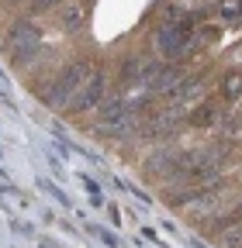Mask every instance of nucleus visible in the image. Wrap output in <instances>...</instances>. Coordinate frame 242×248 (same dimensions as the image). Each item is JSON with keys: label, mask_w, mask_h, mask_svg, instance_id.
<instances>
[{"label": "nucleus", "mask_w": 242, "mask_h": 248, "mask_svg": "<svg viewBox=\"0 0 242 248\" xmlns=\"http://www.w3.org/2000/svg\"><path fill=\"white\" fill-rule=\"evenodd\" d=\"M138 124H142V107L128 97V93H118V97L104 100L101 110H97V135L104 138H132L138 131Z\"/></svg>", "instance_id": "1"}, {"label": "nucleus", "mask_w": 242, "mask_h": 248, "mask_svg": "<svg viewBox=\"0 0 242 248\" xmlns=\"http://www.w3.org/2000/svg\"><path fill=\"white\" fill-rule=\"evenodd\" d=\"M156 52L166 59V62H180V59H187L194 48H197V31L187 17H170L159 24L156 31Z\"/></svg>", "instance_id": "2"}, {"label": "nucleus", "mask_w": 242, "mask_h": 248, "mask_svg": "<svg viewBox=\"0 0 242 248\" xmlns=\"http://www.w3.org/2000/svg\"><path fill=\"white\" fill-rule=\"evenodd\" d=\"M94 69H97V66H94V62H86V59L66 66L63 73H59V76L45 86V104H49L52 110H59V114H66V107L73 104V97L80 93V86L86 83V76L94 73Z\"/></svg>", "instance_id": "3"}, {"label": "nucleus", "mask_w": 242, "mask_h": 248, "mask_svg": "<svg viewBox=\"0 0 242 248\" xmlns=\"http://www.w3.org/2000/svg\"><path fill=\"white\" fill-rule=\"evenodd\" d=\"M42 48V35H38V28L32 21H14L7 28V35H4V55L14 62V66H32V59L38 55Z\"/></svg>", "instance_id": "4"}, {"label": "nucleus", "mask_w": 242, "mask_h": 248, "mask_svg": "<svg viewBox=\"0 0 242 248\" xmlns=\"http://www.w3.org/2000/svg\"><path fill=\"white\" fill-rule=\"evenodd\" d=\"M104 90H107V76L101 69H94L86 76V83L80 86V93L73 97V104L66 107V114H86V110H94L104 104Z\"/></svg>", "instance_id": "5"}, {"label": "nucleus", "mask_w": 242, "mask_h": 248, "mask_svg": "<svg viewBox=\"0 0 242 248\" xmlns=\"http://www.w3.org/2000/svg\"><path fill=\"white\" fill-rule=\"evenodd\" d=\"M176 159H180V148H156V152L145 159V172H153V176L166 179V176L173 172Z\"/></svg>", "instance_id": "6"}, {"label": "nucleus", "mask_w": 242, "mask_h": 248, "mask_svg": "<svg viewBox=\"0 0 242 248\" xmlns=\"http://www.w3.org/2000/svg\"><path fill=\"white\" fill-rule=\"evenodd\" d=\"M55 24L63 28V31H80L86 24V14L80 4H59L55 7Z\"/></svg>", "instance_id": "7"}, {"label": "nucleus", "mask_w": 242, "mask_h": 248, "mask_svg": "<svg viewBox=\"0 0 242 248\" xmlns=\"http://www.w3.org/2000/svg\"><path fill=\"white\" fill-rule=\"evenodd\" d=\"M218 245L222 248H242V217H235L232 214V221L225 224V228H218Z\"/></svg>", "instance_id": "8"}, {"label": "nucleus", "mask_w": 242, "mask_h": 248, "mask_svg": "<svg viewBox=\"0 0 242 248\" xmlns=\"http://www.w3.org/2000/svg\"><path fill=\"white\" fill-rule=\"evenodd\" d=\"M21 4L28 7V11H38V14H45V11H55L63 0H21Z\"/></svg>", "instance_id": "9"}, {"label": "nucleus", "mask_w": 242, "mask_h": 248, "mask_svg": "<svg viewBox=\"0 0 242 248\" xmlns=\"http://www.w3.org/2000/svg\"><path fill=\"white\" fill-rule=\"evenodd\" d=\"M225 90H228V97H232V100H239V97H242V76L232 73V76L225 79Z\"/></svg>", "instance_id": "10"}, {"label": "nucleus", "mask_w": 242, "mask_h": 248, "mask_svg": "<svg viewBox=\"0 0 242 248\" xmlns=\"http://www.w3.org/2000/svg\"><path fill=\"white\" fill-rule=\"evenodd\" d=\"M222 14H225V21H242V0H228Z\"/></svg>", "instance_id": "11"}]
</instances>
